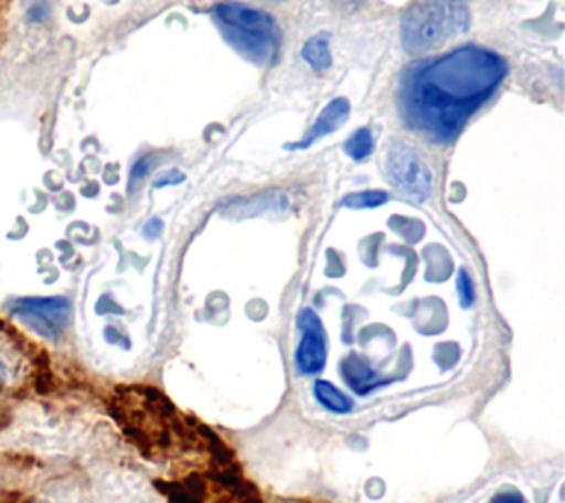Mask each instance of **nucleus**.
<instances>
[{
	"instance_id": "obj_14",
	"label": "nucleus",
	"mask_w": 565,
	"mask_h": 503,
	"mask_svg": "<svg viewBox=\"0 0 565 503\" xmlns=\"http://www.w3.org/2000/svg\"><path fill=\"white\" fill-rule=\"evenodd\" d=\"M150 165H152V159H150V157H143V159H139V161L132 165V170H130V190L135 188V183H137L139 179H143V176L148 174Z\"/></svg>"
},
{
	"instance_id": "obj_13",
	"label": "nucleus",
	"mask_w": 565,
	"mask_h": 503,
	"mask_svg": "<svg viewBox=\"0 0 565 503\" xmlns=\"http://www.w3.org/2000/svg\"><path fill=\"white\" fill-rule=\"evenodd\" d=\"M457 291H459V300L463 307H470L475 302V285L466 269H461L457 276Z\"/></svg>"
},
{
	"instance_id": "obj_1",
	"label": "nucleus",
	"mask_w": 565,
	"mask_h": 503,
	"mask_svg": "<svg viewBox=\"0 0 565 503\" xmlns=\"http://www.w3.org/2000/svg\"><path fill=\"white\" fill-rule=\"evenodd\" d=\"M503 77L505 62L479 46L415 64L402 84L404 119L433 141H450Z\"/></svg>"
},
{
	"instance_id": "obj_4",
	"label": "nucleus",
	"mask_w": 565,
	"mask_h": 503,
	"mask_svg": "<svg viewBox=\"0 0 565 503\" xmlns=\"http://www.w3.org/2000/svg\"><path fill=\"white\" fill-rule=\"evenodd\" d=\"M386 174L391 181L415 201H424L430 194L433 176L422 154L404 143H395L386 150Z\"/></svg>"
},
{
	"instance_id": "obj_12",
	"label": "nucleus",
	"mask_w": 565,
	"mask_h": 503,
	"mask_svg": "<svg viewBox=\"0 0 565 503\" xmlns=\"http://www.w3.org/2000/svg\"><path fill=\"white\" fill-rule=\"evenodd\" d=\"M388 201V194L386 192H380V190H366V192H355V194H349L344 199V205L347 207H377L382 203Z\"/></svg>"
},
{
	"instance_id": "obj_9",
	"label": "nucleus",
	"mask_w": 565,
	"mask_h": 503,
	"mask_svg": "<svg viewBox=\"0 0 565 503\" xmlns=\"http://www.w3.org/2000/svg\"><path fill=\"white\" fill-rule=\"evenodd\" d=\"M313 395H316V399H318L327 410H331V413H335V415H344V413H349V410L353 408L351 399H349L342 390H338L331 382L316 379V382H313Z\"/></svg>"
},
{
	"instance_id": "obj_10",
	"label": "nucleus",
	"mask_w": 565,
	"mask_h": 503,
	"mask_svg": "<svg viewBox=\"0 0 565 503\" xmlns=\"http://www.w3.org/2000/svg\"><path fill=\"white\" fill-rule=\"evenodd\" d=\"M302 57H305L316 71L329 68V66H331V53H329L327 35H316V38L307 40L305 46H302Z\"/></svg>"
},
{
	"instance_id": "obj_6",
	"label": "nucleus",
	"mask_w": 565,
	"mask_h": 503,
	"mask_svg": "<svg viewBox=\"0 0 565 503\" xmlns=\"http://www.w3.org/2000/svg\"><path fill=\"white\" fill-rule=\"evenodd\" d=\"M298 327L302 331V338L296 349V366L305 375L318 373L327 360L322 324L311 309H302L298 315Z\"/></svg>"
},
{
	"instance_id": "obj_11",
	"label": "nucleus",
	"mask_w": 565,
	"mask_h": 503,
	"mask_svg": "<svg viewBox=\"0 0 565 503\" xmlns=\"http://www.w3.org/2000/svg\"><path fill=\"white\" fill-rule=\"evenodd\" d=\"M344 150H347V154H349L351 159H355V161L366 159V157L371 154V150H373L371 130H369V128H360L358 132H353V135L349 137V141L344 143Z\"/></svg>"
},
{
	"instance_id": "obj_15",
	"label": "nucleus",
	"mask_w": 565,
	"mask_h": 503,
	"mask_svg": "<svg viewBox=\"0 0 565 503\" xmlns=\"http://www.w3.org/2000/svg\"><path fill=\"white\" fill-rule=\"evenodd\" d=\"M490 503H525V499L519 492L508 490V492H499Z\"/></svg>"
},
{
	"instance_id": "obj_8",
	"label": "nucleus",
	"mask_w": 565,
	"mask_h": 503,
	"mask_svg": "<svg viewBox=\"0 0 565 503\" xmlns=\"http://www.w3.org/2000/svg\"><path fill=\"white\" fill-rule=\"evenodd\" d=\"M347 115H349V101H347V99L338 97V99L329 101V106L320 113V117L316 119V124H313V126H311V130L307 132L305 141L296 143L294 148H305V146H309L311 141H316L318 137L329 135L331 130H335V128L347 119Z\"/></svg>"
},
{
	"instance_id": "obj_3",
	"label": "nucleus",
	"mask_w": 565,
	"mask_h": 503,
	"mask_svg": "<svg viewBox=\"0 0 565 503\" xmlns=\"http://www.w3.org/2000/svg\"><path fill=\"white\" fill-rule=\"evenodd\" d=\"M214 18L241 53L258 62H269L276 55L278 29L271 15L241 2H221L214 7Z\"/></svg>"
},
{
	"instance_id": "obj_7",
	"label": "nucleus",
	"mask_w": 565,
	"mask_h": 503,
	"mask_svg": "<svg viewBox=\"0 0 565 503\" xmlns=\"http://www.w3.org/2000/svg\"><path fill=\"white\" fill-rule=\"evenodd\" d=\"M342 377H344L347 384H349L355 393H360V395H364V393H369V390H373V388L386 384V379H380V377L375 375V371H373L362 357H358V355H349V357L342 362Z\"/></svg>"
},
{
	"instance_id": "obj_2",
	"label": "nucleus",
	"mask_w": 565,
	"mask_h": 503,
	"mask_svg": "<svg viewBox=\"0 0 565 503\" xmlns=\"http://www.w3.org/2000/svg\"><path fill=\"white\" fill-rule=\"evenodd\" d=\"M468 26L466 0H419L402 15V44L417 55L446 42Z\"/></svg>"
},
{
	"instance_id": "obj_5",
	"label": "nucleus",
	"mask_w": 565,
	"mask_h": 503,
	"mask_svg": "<svg viewBox=\"0 0 565 503\" xmlns=\"http://www.w3.org/2000/svg\"><path fill=\"white\" fill-rule=\"evenodd\" d=\"M9 309L44 338H60L71 322V304L66 298H18Z\"/></svg>"
},
{
	"instance_id": "obj_16",
	"label": "nucleus",
	"mask_w": 565,
	"mask_h": 503,
	"mask_svg": "<svg viewBox=\"0 0 565 503\" xmlns=\"http://www.w3.org/2000/svg\"><path fill=\"white\" fill-rule=\"evenodd\" d=\"M2 375H4V366H2V362H0V379H2Z\"/></svg>"
}]
</instances>
